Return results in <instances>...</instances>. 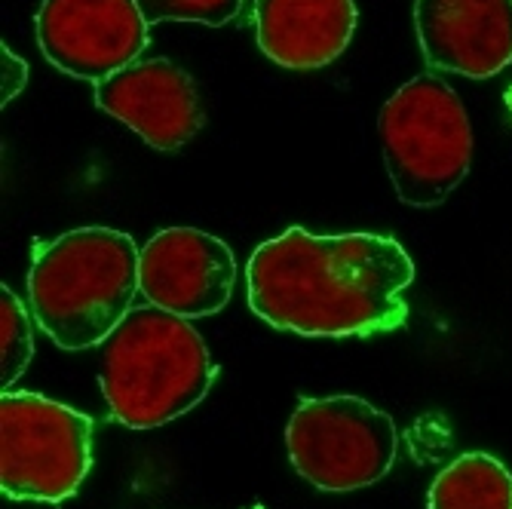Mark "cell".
Listing matches in <instances>:
<instances>
[{
    "instance_id": "3957f363",
    "label": "cell",
    "mask_w": 512,
    "mask_h": 509,
    "mask_svg": "<svg viewBox=\"0 0 512 509\" xmlns=\"http://www.w3.org/2000/svg\"><path fill=\"white\" fill-rule=\"evenodd\" d=\"M218 365L184 316L132 307L102 344V393L111 418L129 430L163 427L212 390Z\"/></svg>"
},
{
    "instance_id": "2e32d148",
    "label": "cell",
    "mask_w": 512,
    "mask_h": 509,
    "mask_svg": "<svg viewBox=\"0 0 512 509\" xmlns=\"http://www.w3.org/2000/svg\"><path fill=\"white\" fill-rule=\"evenodd\" d=\"M255 509H261V506H255Z\"/></svg>"
},
{
    "instance_id": "5b68a950",
    "label": "cell",
    "mask_w": 512,
    "mask_h": 509,
    "mask_svg": "<svg viewBox=\"0 0 512 509\" xmlns=\"http://www.w3.org/2000/svg\"><path fill=\"white\" fill-rule=\"evenodd\" d=\"M92 467V421L37 393L0 396V491L10 500L62 503Z\"/></svg>"
},
{
    "instance_id": "7c38bea8",
    "label": "cell",
    "mask_w": 512,
    "mask_h": 509,
    "mask_svg": "<svg viewBox=\"0 0 512 509\" xmlns=\"http://www.w3.org/2000/svg\"><path fill=\"white\" fill-rule=\"evenodd\" d=\"M430 509H512V473L485 451H467L436 476Z\"/></svg>"
},
{
    "instance_id": "ba28073f",
    "label": "cell",
    "mask_w": 512,
    "mask_h": 509,
    "mask_svg": "<svg viewBox=\"0 0 512 509\" xmlns=\"http://www.w3.org/2000/svg\"><path fill=\"white\" fill-rule=\"evenodd\" d=\"M237 286L230 246L197 227H166L138 255V292L148 304L194 319L218 313Z\"/></svg>"
},
{
    "instance_id": "9c48e42d",
    "label": "cell",
    "mask_w": 512,
    "mask_h": 509,
    "mask_svg": "<svg viewBox=\"0 0 512 509\" xmlns=\"http://www.w3.org/2000/svg\"><path fill=\"white\" fill-rule=\"evenodd\" d=\"M96 105L157 151H178L203 126L194 77L169 59L135 62L96 83Z\"/></svg>"
},
{
    "instance_id": "52a82bcc",
    "label": "cell",
    "mask_w": 512,
    "mask_h": 509,
    "mask_svg": "<svg viewBox=\"0 0 512 509\" xmlns=\"http://www.w3.org/2000/svg\"><path fill=\"white\" fill-rule=\"evenodd\" d=\"M34 28L50 65L89 83L135 65L148 46L135 0H43Z\"/></svg>"
},
{
    "instance_id": "277c9868",
    "label": "cell",
    "mask_w": 512,
    "mask_h": 509,
    "mask_svg": "<svg viewBox=\"0 0 512 509\" xmlns=\"http://www.w3.org/2000/svg\"><path fill=\"white\" fill-rule=\"evenodd\" d=\"M381 145L405 206L433 209L473 166V129L460 96L436 74H417L381 108Z\"/></svg>"
},
{
    "instance_id": "4fadbf2b",
    "label": "cell",
    "mask_w": 512,
    "mask_h": 509,
    "mask_svg": "<svg viewBox=\"0 0 512 509\" xmlns=\"http://www.w3.org/2000/svg\"><path fill=\"white\" fill-rule=\"evenodd\" d=\"M34 356V335L25 304L4 286L0 289V384L13 387Z\"/></svg>"
},
{
    "instance_id": "8992f818",
    "label": "cell",
    "mask_w": 512,
    "mask_h": 509,
    "mask_svg": "<svg viewBox=\"0 0 512 509\" xmlns=\"http://www.w3.org/2000/svg\"><path fill=\"white\" fill-rule=\"evenodd\" d=\"M286 448L298 476L319 491H356L390 473L399 433L387 411L359 396L301 399Z\"/></svg>"
},
{
    "instance_id": "6da1fadb",
    "label": "cell",
    "mask_w": 512,
    "mask_h": 509,
    "mask_svg": "<svg viewBox=\"0 0 512 509\" xmlns=\"http://www.w3.org/2000/svg\"><path fill=\"white\" fill-rule=\"evenodd\" d=\"M249 307L273 329L365 338L402 329L414 264L393 237H316L289 227L249 258Z\"/></svg>"
},
{
    "instance_id": "8fae6325",
    "label": "cell",
    "mask_w": 512,
    "mask_h": 509,
    "mask_svg": "<svg viewBox=\"0 0 512 509\" xmlns=\"http://www.w3.org/2000/svg\"><path fill=\"white\" fill-rule=\"evenodd\" d=\"M356 22L353 0H255L261 53L292 71L332 65L350 46Z\"/></svg>"
},
{
    "instance_id": "5bb4252c",
    "label": "cell",
    "mask_w": 512,
    "mask_h": 509,
    "mask_svg": "<svg viewBox=\"0 0 512 509\" xmlns=\"http://www.w3.org/2000/svg\"><path fill=\"white\" fill-rule=\"evenodd\" d=\"M148 25L157 22H200L221 28L234 22L243 0H135Z\"/></svg>"
},
{
    "instance_id": "7a4b0ae2",
    "label": "cell",
    "mask_w": 512,
    "mask_h": 509,
    "mask_svg": "<svg viewBox=\"0 0 512 509\" xmlns=\"http://www.w3.org/2000/svg\"><path fill=\"white\" fill-rule=\"evenodd\" d=\"M142 249L123 230L80 227L34 246L28 304L62 350L105 344L132 310Z\"/></svg>"
},
{
    "instance_id": "9a60e30c",
    "label": "cell",
    "mask_w": 512,
    "mask_h": 509,
    "mask_svg": "<svg viewBox=\"0 0 512 509\" xmlns=\"http://www.w3.org/2000/svg\"><path fill=\"white\" fill-rule=\"evenodd\" d=\"M0 56H4V105H7L10 99H16L22 92V86L28 80V68L13 50H7V43L0 46Z\"/></svg>"
},
{
    "instance_id": "30bf717a",
    "label": "cell",
    "mask_w": 512,
    "mask_h": 509,
    "mask_svg": "<svg viewBox=\"0 0 512 509\" xmlns=\"http://www.w3.org/2000/svg\"><path fill=\"white\" fill-rule=\"evenodd\" d=\"M430 68L488 80L512 65V0H414Z\"/></svg>"
}]
</instances>
